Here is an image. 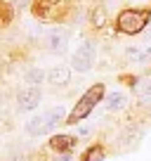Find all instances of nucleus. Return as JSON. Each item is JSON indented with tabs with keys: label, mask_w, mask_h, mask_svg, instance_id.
<instances>
[{
	"label": "nucleus",
	"mask_w": 151,
	"mask_h": 161,
	"mask_svg": "<svg viewBox=\"0 0 151 161\" xmlns=\"http://www.w3.org/2000/svg\"><path fill=\"white\" fill-rule=\"evenodd\" d=\"M66 111L64 107H52V109H45L40 111V114L31 116L29 121H26V133L33 137H40V135H47V133H52L59 123H66Z\"/></svg>",
	"instance_id": "f257e3e1"
},
{
	"label": "nucleus",
	"mask_w": 151,
	"mask_h": 161,
	"mask_svg": "<svg viewBox=\"0 0 151 161\" xmlns=\"http://www.w3.org/2000/svg\"><path fill=\"white\" fill-rule=\"evenodd\" d=\"M99 102H104V86H102V83H95L90 90H85V95H83L81 100L76 102V107H73V111L69 114L66 123H78V121L87 119V116L92 114V109H95Z\"/></svg>",
	"instance_id": "f03ea898"
},
{
	"label": "nucleus",
	"mask_w": 151,
	"mask_h": 161,
	"mask_svg": "<svg viewBox=\"0 0 151 161\" xmlns=\"http://www.w3.org/2000/svg\"><path fill=\"white\" fill-rule=\"evenodd\" d=\"M151 19V10H123L118 14V29L123 33H130V36H137L144 31V26L149 24Z\"/></svg>",
	"instance_id": "7ed1b4c3"
},
{
	"label": "nucleus",
	"mask_w": 151,
	"mask_h": 161,
	"mask_svg": "<svg viewBox=\"0 0 151 161\" xmlns=\"http://www.w3.org/2000/svg\"><path fill=\"white\" fill-rule=\"evenodd\" d=\"M95 62H97V45H95V40H83L81 45L76 47L73 57H71L73 69L81 71V74H85V71H90L92 66H95Z\"/></svg>",
	"instance_id": "20e7f679"
},
{
	"label": "nucleus",
	"mask_w": 151,
	"mask_h": 161,
	"mask_svg": "<svg viewBox=\"0 0 151 161\" xmlns=\"http://www.w3.org/2000/svg\"><path fill=\"white\" fill-rule=\"evenodd\" d=\"M69 40H71L69 31L61 29V26H55V29H50L45 33V47L50 52H55V55H61V52H66V47H69Z\"/></svg>",
	"instance_id": "39448f33"
},
{
	"label": "nucleus",
	"mask_w": 151,
	"mask_h": 161,
	"mask_svg": "<svg viewBox=\"0 0 151 161\" xmlns=\"http://www.w3.org/2000/svg\"><path fill=\"white\" fill-rule=\"evenodd\" d=\"M125 57L130 64H149L151 62V40H142V43H132L130 47L125 50Z\"/></svg>",
	"instance_id": "423d86ee"
},
{
	"label": "nucleus",
	"mask_w": 151,
	"mask_h": 161,
	"mask_svg": "<svg viewBox=\"0 0 151 161\" xmlns=\"http://www.w3.org/2000/svg\"><path fill=\"white\" fill-rule=\"evenodd\" d=\"M40 100H43L40 88H24L17 95V109L19 111H33V109H38Z\"/></svg>",
	"instance_id": "0eeeda50"
},
{
	"label": "nucleus",
	"mask_w": 151,
	"mask_h": 161,
	"mask_svg": "<svg viewBox=\"0 0 151 161\" xmlns=\"http://www.w3.org/2000/svg\"><path fill=\"white\" fill-rule=\"evenodd\" d=\"M71 80V66L66 64H55L47 69V83L50 86H66Z\"/></svg>",
	"instance_id": "6e6552de"
},
{
	"label": "nucleus",
	"mask_w": 151,
	"mask_h": 161,
	"mask_svg": "<svg viewBox=\"0 0 151 161\" xmlns=\"http://www.w3.org/2000/svg\"><path fill=\"white\" fill-rule=\"evenodd\" d=\"M128 104H130V97H128L123 90L109 92V95H106V100H104V107H106L109 111H123Z\"/></svg>",
	"instance_id": "1a4fd4ad"
},
{
	"label": "nucleus",
	"mask_w": 151,
	"mask_h": 161,
	"mask_svg": "<svg viewBox=\"0 0 151 161\" xmlns=\"http://www.w3.org/2000/svg\"><path fill=\"white\" fill-rule=\"evenodd\" d=\"M132 92H135V97L142 102V104H151V78H139V80H135Z\"/></svg>",
	"instance_id": "9d476101"
},
{
	"label": "nucleus",
	"mask_w": 151,
	"mask_h": 161,
	"mask_svg": "<svg viewBox=\"0 0 151 161\" xmlns=\"http://www.w3.org/2000/svg\"><path fill=\"white\" fill-rule=\"evenodd\" d=\"M43 80H47V71L38 69V66H31L24 74V83H29V88H35L38 83H43Z\"/></svg>",
	"instance_id": "9b49d317"
},
{
	"label": "nucleus",
	"mask_w": 151,
	"mask_h": 161,
	"mask_svg": "<svg viewBox=\"0 0 151 161\" xmlns=\"http://www.w3.org/2000/svg\"><path fill=\"white\" fill-rule=\"evenodd\" d=\"M52 149H71V147L76 145V137H71V135H57V137H52Z\"/></svg>",
	"instance_id": "f8f14e48"
},
{
	"label": "nucleus",
	"mask_w": 151,
	"mask_h": 161,
	"mask_svg": "<svg viewBox=\"0 0 151 161\" xmlns=\"http://www.w3.org/2000/svg\"><path fill=\"white\" fill-rule=\"evenodd\" d=\"M102 159H104V149H102V147H92L83 161H102Z\"/></svg>",
	"instance_id": "ddd939ff"
},
{
	"label": "nucleus",
	"mask_w": 151,
	"mask_h": 161,
	"mask_svg": "<svg viewBox=\"0 0 151 161\" xmlns=\"http://www.w3.org/2000/svg\"><path fill=\"white\" fill-rule=\"evenodd\" d=\"M12 3H14V5H19V7H24V5H29L31 0H12Z\"/></svg>",
	"instance_id": "4468645a"
}]
</instances>
